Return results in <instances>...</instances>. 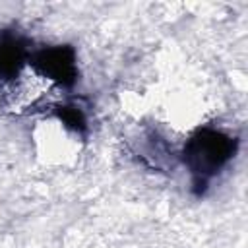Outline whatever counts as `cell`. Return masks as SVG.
Listing matches in <instances>:
<instances>
[{
	"label": "cell",
	"instance_id": "7a4b0ae2",
	"mask_svg": "<svg viewBox=\"0 0 248 248\" xmlns=\"http://www.w3.org/2000/svg\"><path fill=\"white\" fill-rule=\"evenodd\" d=\"M33 70L37 74H41L48 83H62V85L70 83V81H74V76H76L74 52L64 46L43 50L37 56Z\"/></svg>",
	"mask_w": 248,
	"mask_h": 248
},
{
	"label": "cell",
	"instance_id": "6da1fadb",
	"mask_svg": "<svg viewBox=\"0 0 248 248\" xmlns=\"http://www.w3.org/2000/svg\"><path fill=\"white\" fill-rule=\"evenodd\" d=\"M234 153V140L221 130H202L184 147V163L198 180L219 172Z\"/></svg>",
	"mask_w": 248,
	"mask_h": 248
}]
</instances>
